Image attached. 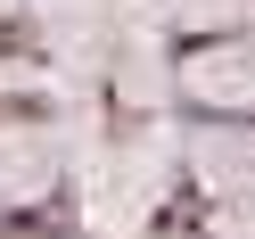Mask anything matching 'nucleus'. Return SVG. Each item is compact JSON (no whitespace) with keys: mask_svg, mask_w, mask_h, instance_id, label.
Instances as JSON below:
<instances>
[{"mask_svg":"<svg viewBox=\"0 0 255 239\" xmlns=\"http://www.w3.org/2000/svg\"><path fill=\"white\" fill-rule=\"evenodd\" d=\"M198 99H222V107H255V41H231V50H206L198 66L181 74Z\"/></svg>","mask_w":255,"mask_h":239,"instance_id":"f257e3e1","label":"nucleus"},{"mask_svg":"<svg viewBox=\"0 0 255 239\" xmlns=\"http://www.w3.org/2000/svg\"><path fill=\"white\" fill-rule=\"evenodd\" d=\"M165 25H239V17H255V0H148Z\"/></svg>","mask_w":255,"mask_h":239,"instance_id":"f03ea898","label":"nucleus"}]
</instances>
